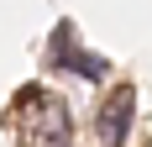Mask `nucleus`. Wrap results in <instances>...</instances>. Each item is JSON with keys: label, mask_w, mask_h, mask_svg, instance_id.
Wrapping results in <instances>:
<instances>
[{"label": "nucleus", "mask_w": 152, "mask_h": 147, "mask_svg": "<svg viewBox=\"0 0 152 147\" xmlns=\"http://www.w3.org/2000/svg\"><path fill=\"white\" fill-rule=\"evenodd\" d=\"M37 110H42V116L26 126V137L37 147H68V110H63V100H53V95L37 89Z\"/></svg>", "instance_id": "obj_2"}, {"label": "nucleus", "mask_w": 152, "mask_h": 147, "mask_svg": "<svg viewBox=\"0 0 152 147\" xmlns=\"http://www.w3.org/2000/svg\"><path fill=\"white\" fill-rule=\"evenodd\" d=\"M131 110H137V89L131 84H115L100 105V121H94V132H100V147H121L126 132H131Z\"/></svg>", "instance_id": "obj_1"}, {"label": "nucleus", "mask_w": 152, "mask_h": 147, "mask_svg": "<svg viewBox=\"0 0 152 147\" xmlns=\"http://www.w3.org/2000/svg\"><path fill=\"white\" fill-rule=\"evenodd\" d=\"M53 63H58V68L84 74V79H105V74H110V63H105V58H94V53H79V47L68 42V26H63V47H53Z\"/></svg>", "instance_id": "obj_3"}]
</instances>
